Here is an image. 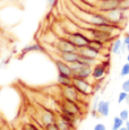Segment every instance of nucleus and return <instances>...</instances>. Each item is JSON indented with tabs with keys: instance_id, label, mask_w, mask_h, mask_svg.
<instances>
[{
	"instance_id": "1",
	"label": "nucleus",
	"mask_w": 129,
	"mask_h": 130,
	"mask_svg": "<svg viewBox=\"0 0 129 130\" xmlns=\"http://www.w3.org/2000/svg\"><path fill=\"white\" fill-rule=\"evenodd\" d=\"M73 70V78H82V79H90L92 76V69L93 66L86 63V62L78 60L70 64Z\"/></svg>"
},
{
	"instance_id": "9",
	"label": "nucleus",
	"mask_w": 129,
	"mask_h": 130,
	"mask_svg": "<svg viewBox=\"0 0 129 130\" xmlns=\"http://www.w3.org/2000/svg\"><path fill=\"white\" fill-rule=\"evenodd\" d=\"M54 49L57 52H76L78 51V47L70 41L67 36L59 37L54 44Z\"/></svg>"
},
{
	"instance_id": "16",
	"label": "nucleus",
	"mask_w": 129,
	"mask_h": 130,
	"mask_svg": "<svg viewBox=\"0 0 129 130\" xmlns=\"http://www.w3.org/2000/svg\"><path fill=\"white\" fill-rule=\"evenodd\" d=\"M57 83H58L59 86H67V85H71L73 84V77L58 74V76H57Z\"/></svg>"
},
{
	"instance_id": "23",
	"label": "nucleus",
	"mask_w": 129,
	"mask_h": 130,
	"mask_svg": "<svg viewBox=\"0 0 129 130\" xmlns=\"http://www.w3.org/2000/svg\"><path fill=\"white\" fill-rule=\"evenodd\" d=\"M119 117L123 120V121H128L129 120V110L128 109H123L119 112Z\"/></svg>"
},
{
	"instance_id": "3",
	"label": "nucleus",
	"mask_w": 129,
	"mask_h": 130,
	"mask_svg": "<svg viewBox=\"0 0 129 130\" xmlns=\"http://www.w3.org/2000/svg\"><path fill=\"white\" fill-rule=\"evenodd\" d=\"M38 123L41 124L42 128H44L45 126L52 123V122H56L57 118H58V113L52 110L48 109V107H44V106H40L39 112H38Z\"/></svg>"
},
{
	"instance_id": "4",
	"label": "nucleus",
	"mask_w": 129,
	"mask_h": 130,
	"mask_svg": "<svg viewBox=\"0 0 129 130\" xmlns=\"http://www.w3.org/2000/svg\"><path fill=\"white\" fill-rule=\"evenodd\" d=\"M73 85L84 97L92 96L94 94V92H95V86L88 79L73 78Z\"/></svg>"
},
{
	"instance_id": "19",
	"label": "nucleus",
	"mask_w": 129,
	"mask_h": 130,
	"mask_svg": "<svg viewBox=\"0 0 129 130\" xmlns=\"http://www.w3.org/2000/svg\"><path fill=\"white\" fill-rule=\"evenodd\" d=\"M125 126V121L120 118V117H115L112 121V126H111V129L112 130H119L121 127Z\"/></svg>"
},
{
	"instance_id": "17",
	"label": "nucleus",
	"mask_w": 129,
	"mask_h": 130,
	"mask_svg": "<svg viewBox=\"0 0 129 130\" xmlns=\"http://www.w3.org/2000/svg\"><path fill=\"white\" fill-rule=\"evenodd\" d=\"M56 122H57V124H58V127L60 130H74V128H75V126L70 124L69 122H67L66 120H63L59 116H58V118H57Z\"/></svg>"
},
{
	"instance_id": "34",
	"label": "nucleus",
	"mask_w": 129,
	"mask_h": 130,
	"mask_svg": "<svg viewBox=\"0 0 129 130\" xmlns=\"http://www.w3.org/2000/svg\"><path fill=\"white\" fill-rule=\"evenodd\" d=\"M127 52H129V44L127 45Z\"/></svg>"
},
{
	"instance_id": "15",
	"label": "nucleus",
	"mask_w": 129,
	"mask_h": 130,
	"mask_svg": "<svg viewBox=\"0 0 129 130\" xmlns=\"http://www.w3.org/2000/svg\"><path fill=\"white\" fill-rule=\"evenodd\" d=\"M123 45V41L119 37H116L115 40L112 41L111 43V47H110V51L112 54H119L121 53V47Z\"/></svg>"
},
{
	"instance_id": "2",
	"label": "nucleus",
	"mask_w": 129,
	"mask_h": 130,
	"mask_svg": "<svg viewBox=\"0 0 129 130\" xmlns=\"http://www.w3.org/2000/svg\"><path fill=\"white\" fill-rule=\"evenodd\" d=\"M60 112H64V113H68V114H70V116H74V117H76V118H78V117L83 113V111H82V103L61 97Z\"/></svg>"
},
{
	"instance_id": "8",
	"label": "nucleus",
	"mask_w": 129,
	"mask_h": 130,
	"mask_svg": "<svg viewBox=\"0 0 129 130\" xmlns=\"http://www.w3.org/2000/svg\"><path fill=\"white\" fill-rule=\"evenodd\" d=\"M127 12L128 11L123 10V9H121L120 7H119V8H116V9H113V10L105 12L104 15L106 16L108 21L110 22L111 24L120 26V25L126 21V14H127Z\"/></svg>"
},
{
	"instance_id": "10",
	"label": "nucleus",
	"mask_w": 129,
	"mask_h": 130,
	"mask_svg": "<svg viewBox=\"0 0 129 130\" xmlns=\"http://www.w3.org/2000/svg\"><path fill=\"white\" fill-rule=\"evenodd\" d=\"M120 0H98L95 5V9L100 12H105L113 10L116 8H119Z\"/></svg>"
},
{
	"instance_id": "26",
	"label": "nucleus",
	"mask_w": 129,
	"mask_h": 130,
	"mask_svg": "<svg viewBox=\"0 0 129 130\" xmlns=\"http://www.w3.org/2000/svg\"><path fill=\"white\" fill-rule=\"evenodd\" d=\"M121 89L125 91V92H127V93H129V78H127L122 83V85H121Z\"/></svg>"
},
{
	"instance_id": "7",
	"label": "nucleus",
	"mask_w": 129,
	"mask_h": 130,
	"mask_svg": "<svg viewBox=\"0 0 129 130\" xmlns=\"http://www.w3.org/2000/svg\"><path fill=\"white\" fill-rule=\"evenodd\" d=\"M67 37H68L78 49L84 47V46H87L88 44H90V41H91V39L86 35L82 29H79L77 32H73V33L67 34Z\"/></svg>"
},
{
	"instance_id": "22",
	"label": "nucleus",
	"mask_w": 129,
	"mask_h": 130,
	"mask_svg": "<svg viewBox=\"0 0 129 130\" xmlns=\"http://www.w3.org/2000/svg\"><path fill=\"white\" fill-rule=\"evenodd\" d=\"M128 94H129V93H127V92L121 91L120 93L118 94V99H117V102H118V104H121V103H123V102L127 101Z\"/></svg>"
},
{
	"instance_id": "13",
	"label": "nucleus",
	"mask_w": 129,
	"mask_h": 130,
	"mask_svg": "<svg viewBox=\"0 0 129 130\" xmlns=\"http://www.w3.org/2000/svg\"><path fill=\"white\" fill-rule=\"evenodd\" d=\"M57 54H58V58H60L61 60H63L64 62H67V63H69V64L74 63V62H77L79 58H80L78 51H76V52H57Z\"/></svg>"
},
{
	"instance_id": "14",
	"label": "nucleus",
	"mask_w": 129,
	"mask_h": 130,
	"mask_svg": "<svg viewBox=\"0 0 129 130\" xmlns=\"http://www.w3.org/2000/svg\"><path fill=\"white\" fill-rule=\"evenodd\" d=\"M110 107H111V102L105 101V100H100L96 106V114H99L100 117H108L110 114Z\"/></svg>"
},
{
	"instance_id": "20",
	"label": "nucleus",
	"mask_w": 129,
	"mask_h": 130,
	"mask_svg": "<svg viewBox=\"0 0 129 130\" xmlns=\"http://www.w3.org/2000/svg\"><path fill=\"white\" fill-rule=\"evenodd\" d=\"M21 130H42L38 124L33 123V122H25L22 124Z\"/></svg>"
},
{
	"instance_id": "31",
	"label": "nucleus",
	"mask_w": 129,
	"mask_h": 130,
	"mask_svg": "<svg viewBox=\"0 0 129 130\" xmlns=\"http://www.w3.org/2000/svg\"><path fill=\"white\" fill-rule=\"evenodd\" d=\"M119 130H127V128H126V127H125V126H123V127H121V128H120V129H119Z\"/></svg>"
},
{
	"instance_id": "29",
	"label": "nucleus",
	"mask_w": 129,
	"mask_h": 130,
	"mask_svg": "<svg viewBox=\"0 0 129 130\" xmlns=\"http://www.w3.org/2000/svg\"><path fill=\"white\" fill-rule=\"evenodd\" d=\"M122 41H123V43H125L126 45H128V44H129V33H127L125 36H123Z\"/></svg>"
},
{
	"instance_id": "6",
	"label": "nucleus",
	"mask_w": 129,
	"mask_h": 130,
	"mask_svg": "<svg viewBox=\"0 0 129 130\" xmlns=\"http://www.w3.org/2000/svg\"><path fill=\"white\" fill-rule=\"evenodd\" d=\"M109 69H110V61L109 60L99 61L93 66L91 77L95 82H100V80H102L104 77H105V75L109 72Z\"/></svg>"
},
{
	"instance_id": "33",
	"label": "nucleus",
	"mask_w": 129,
	"mask_h": 130,
	"mask_svg": "<svg viewBox=\"0 0 129 130\" xmlns=\"http://www.w3.org/2000/svg\"><path fill=\"white\" fill-rule=\"evenodd\" d=\"M128 103V106H129V94H128V97H127V101H126Z\"/></svg>"
},
{
	"instance_id": "18",
	"label": "nucleus",
	"mask_w": 129,
	"mask_h": 130,
	"mask_svg": "<svg viewBox=\"0 0 129 130\" xmlns=\"http://www.w3.org/2000/svg\"><path fill=\"white\" fill-rule=\"evenodd\" d=\"M90 46L94 47V49H96L98 51H101L103 53V50L104 47H105V43L102 41H99V40H94V39H91L90 41V44H88Z\"/></svg>"
},
{
	"instance_id": "27",
	"label": "nucleus",
	"mask_w": 129,
	"mask_h": 130,
	"mask_svg": "<svg viewBox=\"0 0 129 130\" xmlns=\"http://www.w3.org/2000/svg\"><path fill=\"white\" fill-rule=\"evenodd\" d=\"M93 130H106V127H105V124H103V123H96L95 126H94Z\"/></svg>"
},
{
	"instance_id": "25",
	"label": "nucleus",
	"mask_w": 129,
	"mask_h": 130,
	"mask_svg": "<svg viewBox=\"0 0 129 130\" xmlns=\"http://www.w3.org/2000/svg\"><path fill=\"white\" fill-rule=\"evenodd\" d=\"M43 130H60V129H59L57 122H52V123H50V124H48V126L44 127Z\"/></svg>"
},
{
	"instance_id": "24",
	"label": "nucleus",
	"mask_w": 129,
	"mask_h": 130,
	"mask_svg": "<svg viewBox=\"0 0 129 130\" xmlns=\"http://www.w3.org/2000/svg\"><path fill=\"white\" fill-rule=\"evenodd\" d=\"M121 9L126 11H129V0H120V5H119Z\"/></svg>"
},
{
	"instance_id": "5",
	"label": "nucleus",
	"mask_w": 129,
	"mask_h": 130,
	"mask_svg": "<svg viewBox=\"0 0 129 130\" xmlns=\"http://www.w3.org/2000/svg\"><path fill=\"white\" fill-rule=\"evenodd\" d=\"M60 96L62 99L71 100V101L79 102V103L84 102V96L76 89V87L73 84L67 85V86H60Z\"/></svg>"
},
{
	"instance_id": "32",
	"label": "nucleus",
	"mask_w": 129,
	"mask_h": 130,
	"mask_svg": "<svg viewBox=\"0 0 129 130\" xmlns=\"http://www.w3.org/2000/svg\"><path fill=\"white\" fill-rule=\"evenodd\" d=\"M126 59H127V62H129V52L127 53V57H126Z\"/></svg>"
},
{
	"instance_id": "28",
	"label": "nucleus",
	"mask_w": 129,
	"mask_h": 130,
	"mask_svg": "<svg viewBox=\"0 0 129 130\" xmlns=\"http://www.w3.org/2000/svg\"><path fill=\"white\" fill-rule=\"evenodd\" d=\"M57 1H58V0H46V4H48L49 7H53L54 5L57 4Z\"/></svg>"
},
{
	"instance_id": "12",
	"label": "nucleus",
	"mask_w": 129,
	"mask_h": 130,
	"mask_svg": "<svg viewBox=\"0 0 129 130\" xmlns=\"http://www.w3.org/2000/svg\"><path fill=\"white\" fill-rule=\"evenodd\" d=\"M78 52H79V54H82V56L86 57V58L96 59V60H99V59H100V57L102 56V52H101V51H98L96 49H94V47H92V46H90V45L78 49Z\"/></svg>"
},
{
	"instance_id": "11",
	"label": "nucleus",
	"mask_w": 129,
	"mask_h": 130,
	"mask_svg": "<svg viewBox=\"0 0 129 130\" xmlns=\"http://www.w3.org/2000/svg\"><path fill=\"white\" fill-rule=\"evenodd\" d=\"M54 66H56V69H57V71H58V74L73 77V70H71L70 64L64 62L63 60H61L60 58L54 59Z\"/></svg>"
},
{
	"instance_id": "30",
	"label": "nucleus",
	"mask_w": 129,
	"mask_h": 130,
	"mask_svg": "<svg viewBox=\"0 0 129 130\" xmlns=\"http://www.w3.org/2000/svg\"><path fill=\"white\" fill-rule=\"evenodd\" d=\"M125 127L127 128V130H129V120H128V121H126V122H125Z\"/></svg>"
},
{
	"instance_id": "21",
	"label": "nucleus",
	"mask_w": 129,
	"mask_h": 130,
	"mask_svg": "<svg viewBox=\"0 0 129 130\" xmlns=\"http://www.w3.org/2000/svg\"><path fill=\"white\" fill-rule=\"evenodd\" d=\"M119 75H120V77H128L129 76V62H126V63L122 64Z\"/></svg>"
}]
</instances>
